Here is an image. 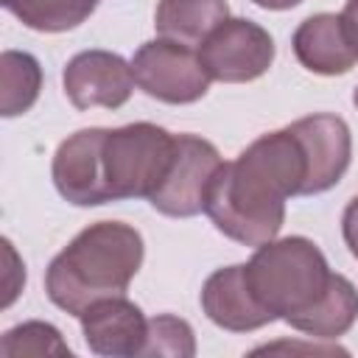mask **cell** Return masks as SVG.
I'll list each match as a JSON object with an SVG mask.
<instances>
[{
    "label": "cell",
    "instance_id": "cell-15",
    "mask_svg": "<svg viewBox=\"0 0 358 358\" xmlns=\"http://www.w3.org/2000/svg\"><path fill=\"white\" fill-rule=\"evenodd\" d=\"M42 90V67L25 50H3L0 56V115L17 117L28 112Z\"/></svg>",
    "mask_w": 358,
    "mask_h": 358
},
{
    "label": "cell",
    "instance_id": "cell-12",
    "mask_svg": "<svg viewBox=\"0 0 358 358\" xmlns=\"http://www.w3.org/2000/svg\"><path fill=\"white\" fill-rule=\"evenodd\" d=\"M199 302H201L204 316L215 327L229 330V333H249V330H260L274 322V316L252 294L243 263L215 268L204 280Z\"/></svg>",
    "mask_w": 358,
    "mask_h": 358
},
{
    "label": "cell",
    "instance_id": "cell-22",
    "mask_svg": "<svg viewBox=\"0 0 358 358\" xmlns=\"http://www.w3.org/2000/svg\"><path fill=\"white\" fill-rule=\"evenodd\" d=\"M352 103H355V109H358V87H355V92H352Z\"/></svg>",
    "mask_w": 358,
    "mask_h": 358
},
{
    "label": "cell",
    "instance_id": "cell-21",
    "mask_svg": "<svg viewBox=\"0 0 358 358\" xmlns=\"http://www.w3.org/2000/svg\"><path fill=\"white\" fill-rule=\"evenodd\" d=\"M252 3L260 6V8H266V11H285V8L299 6L302 0H252Z\"/></svg>",
    "mask_w": 358,
    "mask_h": 358
},
{
    "label": "cell",
    "instance_id": "cell-11",
    "mask_svg": "<svg viewBox=\"0 0 358 358\" xmlns=\"http://www.w3.org/2000/svg\"><path fill=\"white\" fill-rule=\"evenodd\" d=\"M81 333L95 355L106 358H134L143 355L148 338V319L140 305L123 296H106L92 302L81 316Z\"/></svg>",
    "mask_w": 358,
    "mask_h": 358
},
{
    "label": "cell",
    "instance_id": "cell-16",
    "mask_svg": "<svg viewBox=\"0 0 358 358\" xmlns=\"http://www.w3.org/2000/svg\"><path fill=\"white\" fill-rule=\"evenodd\" d=\"M25 28L39 34H62L78 28L98 8V0H0Z\"/></svg>",
    "mask_w": 358,
    "mask_h": 358
},
{
    "label": "cell",
    "instance_id": "cell-7",
    "mask_svg": "<svg viewBox=\"0 0 358 358\" xmlns=\"http://www.w3.org/2000/svg\"><path fill=\"white\" fill-rule=\"evenodd\" d=\"M221 162L224 159L210 140L199 134H176L173 165L148 204L171 218H193L204 213V196Z\"/></svg>",
    "mask_w": 358,
    "mask_h": 358
},
{
    "label": "cell",
    "instance_id": "cell-19",
    "mask_svg": "<svg viewBox=\"0 0 358 358\" xmlns=\"http://www.w3.org/2000/svg\"><path fill=\"white\" fill-rule=\"evenodd\" d=\"M341 235H344L350 255L358 260V196H352L341 213Z\"/></svg>",
    "mask_w": 358,
    "mask_h": 358
},
{
    "label": "cell",
    "instance_id": "cell-8",
    "mask_svg": "<svg viewBox=\"0 0 358 358\" xmlns=\"http://www.w3.org/2000/svg\"><path fill=\"white\" fill-rule=\"evenodd\" d=\"M131 62L112 50H81L62 70V87L67 101L87 112L95 106L120 109L134 92Z\"/></svg>",
    "mask_w": 358,
    "mask_h": 358
},
{
    "label": "cell",
    "instance_id": "cell-4",
    "mask_svg": "<svg viewBox=\"0 0 358 358\" xmlns=\"http://www.w3.org/2000/svg\"><path fill=\"white\" fill-rule=\"evenodd\" d=\"M176 157V134L140 120L103 131L101 165L109 201L151 199Z\"/></svg>",
    "mask_w": 358,
    "mask_h": 358
},
{
    "label": "cell",
    "instance_id": "cell-2",
    "mask_svg": "<svg viewBox=\"0 0 358 358\" xmlns=\"http://www.w3.org/2000/svg\"><path fill=\"white\" fill-rule=\"evenodd\" d=\"M246 280L257 302L310 338H338L358 319V288L330 271L324 252L305 235L274 238L255 246Z\"/></svg>",
    "mask_w": 358,
    "mask_h": 358
},
{
    "label": "cell",
    "instance_id": "cell-3",
    "mask_svg": "<svg viewBox=\"0 0 358 358\" xmlns=\"http://www.w3.org/2000/svg\"><path fill=\"white\" fill-rule=\"evenodd\" d=\"M143 235L123 221H95L84 227L48 266V299L70 316H81L92 302L123 296L143 266Z\"/></svg>",
    "mask_w": 358,
    "mask_h": 358
},
{
    "label": "cell",
    "instance_id": "cell-14",
    "mask_svg": "<svg viewBox=\"0 0 358 358\" xmlns=\"http://www.w3.org/2000/svg\"><path fill=\"white\" fill-rule=\"evenodd\" d=\"M227 17V0H159L154 11V28L165 39L199 48Z\"/></svg>",
    "mask_w": 358,
    "mask_h": 358
},
{
    "label": "cell",
    "instance_id": "cell-18",
    "mask_svg": "<svg viewBox=\"0 0 358 358\" xmlns=\"http://www.w3.org/2000/svg\"><path fill=\"white\" fill-rule=\"evenodd\" d=\"M143 355H168V358H193L196 355V338L193 327L171 313H159L148 319V338L143 347Z\"/></svg>",
    "mask_w": 358,
    "mask_h": 358
},
{
    "label": "cell",
    "instance_id": "cell-5",
    "mask_svg": "<svg viewBox=\"0 0 358 358\" xmlns=\"http://www.w3.org/2000/svg\"><path fill=\"white\" fill-rule=\"evenodd\" d=\"M131 73L137 87L173 106L196 103L210 90V76L199 59V50L173 39H151L143 42L131 56Z\"/></svg>",
    "mask_w": 358,
    "mask_h": 358
},
{
    "label": "cell",
    "instance_id": "cell-1",
    "mask_svg": "<svg viewBox=\"0 0 358 358\" xmlns=\"http://www.w3.org/2000/svg\"><path fill=\"white\" fill-rule=\"evenodd\" d=\"M308 157L291 126L260 134L235 159L221 162L204 213L213 227L243 246L274 241L285 221V201L305 196Z\"/></svg>",
    "mask_w": 358,
    "mask_h": 358
},
{
    "label": "cell",
    "instance_id": "cell-13",
    "mask_svg": "<svg viewBox=\"0 0 358 358\" xmlns=\"http://www.w3.org/2000/svg\"><path fill=\"white\" fill-rule=\"evenodd\" d=\"M296 62L316 76H344L358 62V48L350 39L341 14L319 11L305 17L291 39Z\"/></svg>",
    "mask_w": 358,
    "mask_h": 358
},
{
    "label": "cell",
    "instance_id": "cell-20",
    "mask_svg": "<svg viewBox=\"0 0 358 358\" xmlns=\"http://www.w3.org/2000/svg\"><path fill=\"white\" fill-rule=\"evenodd\" d=\"M341 22H344V28H347L350 39H352V42H355V48H358V0H347V3H344Z\"/></svg>",
    "mask_w": 358,
    "mask_h": 358
},
{
    "label": "cell",
    "instance_id": "cell-10",
    "mask_svg": "<svg viewBox=\"0 0 358 358\" xmlns=\"http://www.w3.org/2000/svg\"><path fill=\"white\" fill-rule=\"evenodd\" d=\"M308 157V187L305 196L324 193L341 182L352 159V134L338 115H308L291 123Z\"/></svg>",
    "mask_w": 358,
    "mask_h": 358
},
{
    "label": "cell",
    "instance_id": "cell-17",
    "mask_svg": "<svg viewBox=\"0 0 358 358\" xmlns=\"http://www.w3.org/2000/svg\"><path fill=\"white\" fill-rule=\"evenodd\" d=\"M3 355H70L67 341L62 333L48 322H22L3 333L0 341Z\"/></svg>",
    "mask_w": 358,
    "mask_h": 358
},
{
    "label": "cell",
    "instance_id": "cell-9",
    "mask_svg": "<svg viewBox=\"0 0 358 358\" xmlns=\"http://www.w3.org/2000/svg\"><path fill=\"white\" fill-rule=\"evenodd\" d=\"M101 126L78 129L67 140L59 143L50 165L53 185L59 196L76 207H98L109 204L103 165H101V145H103Z\"/></svg>",
    "mask_w": 358,
    "mask_h": 358
},
{
    "label": "cell",
    "instance_id": "cell-6",
    "mask_svg": "<svg viewBox=\"0 0 358 358\" xmlns=\"http://www.w3.org/2000/svg\"><path fill=\"white\" fill-rule=\"evenodd\" d=\"M199 59L213 81L246 84L268 73L274 62L271 34L246 17H227L199 48Z\"/></svg>",
    "mask_w": 358,
    "mask_h": 358
}]
</instances>
